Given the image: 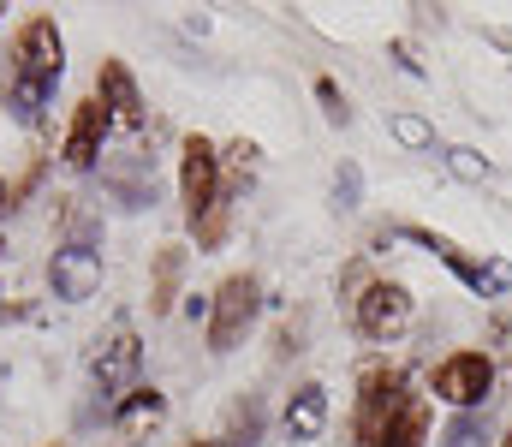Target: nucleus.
Wrapping results in <instances>:
<instances>
[{"mask_svg":"<svg viewBox=\"0 0 512 447\" xmlns=\"http://www.w3.org/2000/svg\"><path fill=\"white\" fill-rule=\"evenodd\" d=\"M512 287V263H483V293H507Z\"/></svg>","mask_w":512,"mask_h":447,"instance_id":"b1692460","label":"nucleus"},{"mask_svg":"<svg viewBox=\"0 0 512 447\" xmlns=\"http://www.w3.org/2000/svg\"><path fill=\"white\" fill-rule=\"evenodd\" d=\"M441 447H483V412H459L441 430Z\"/></svg>","mask_w":512,"mask_h":447,"instance_id":"f3484780","label":"nucleus"},{"mask_svg":"<svg viewBox=\"0 0 512 447\" xmlns=\"http://www.w3.org/2000/svg\"><path fill=\"white\" fill-rule=\"evenodd\" d=\"M423 436H429V406H423L417 394H405V406L393 412V424L382 430L376 447H423Z\"/></svg>","mask_w":512,"mask_h":447,"instance_id":"4468645a","label":"nucleus"},{"mask_svg":"<svg viewBox=\"0 0 512 447\" xmlns=\"http://www.w3.org/2000/svg\"><path fill=\"white\" fill-rule=\"evenodd\" d=\"M108 108H102V96H90V102H78V114H72V132H66V161L72 167H96V155H102V132H108Z\"/></svg>","mask_w":512,"mask_h":447,"instance_id":"1a4fd4ad","label":"nucleus"},{"mask_svg":"<svg viewBox=\"0 0 512 447\" xmlns=\"http://www.w3.org/2000/svg\"><path fill=\"white\" fill-rule=\"evenodd\" d=\"M322 424H328V388H322V382H304V388L286 400V430H292V442H316Z\"/></svg>","mask_w":512,"mask_h":447,"instance_id":"9b49d317","label":"nucleus"},{"mask_svg":"<svg viewBox=\"0 0 512 447\" xmlns=\"http://www.w3.org/2000/svg\"><path fill=\"white\" fill-rule=\"evenodd\" d=\"M0 197H6V191H0Z\"/></svg>","mask_w":512,"mask_h":447,"instance_id":"bb28decb","label":"nucleus"},{"mask_svg":"<svg viewBox=\"0 0 512 447\" xmlns=\"http://www.w3.org/2000/svg\"><path fill=\"white\" fill-rule=\"evenodd\" d=\"M102 108L120 120V126H143V96H137V78L126 72V60H102Z\"/></svg>","mask_w":512,"mask_h":447,"instance_id":"9d476101","label":"nucleus"},{"mask_svg":"<svg viewBox=\"0 0 512 447\" xmlns=\"http://www.w3.org/2000/svg\"><path fill=\"white\" fill-rule=\"evenodd\" d=\"M256 436H262V412L245 406V412H239V424H233V436H227V447H256Z\"/></svg>","mask_w":512,"mask_h":447,"instance_id":"4be33fe9","label":"nucleus"},{"mask_svg":"<svg viewBox=\"0 0 512 447\" xmlns=\"http://www.w3.org/2000/svg\"><path fill=\"white\" fill-rule=\"evenodd\" d=\"M334 197H340V209H358V197H364V173L346 161L340 167V179H334Z\"/></svg>","mask_w":512,"mask_h":447,"instance_id":"412c9836","label":"nucleus"},{"mask_svg":"<svg viewBox=\"0 0 512 447\" xmlns=\"http://www.w3.org/2000/svg\"><path fill=\"white\" fill-rule=\"evenodd\" d=\"M48 90H54V84H42V78H18V84H12V114H18V120H36L42 102H48Z\"/></svg>","mask_w":512,"mask_h":447,"instance_id":"dca6fc26","label":"nucleus"},{"mask_svg":"<svg viewBox=\"0 0 512 447\" xmlns=\"http://www.w3.org/2000/svg\"><path fill=\"white\" fill-rule=\"evenodd\" d=\"M179 191H185V221H191V227H197V221L221 203V155L209 149V138H185Z\"/></svg>","mask_w":512,"mask_h":447,"instance_id":"7ed1b4c3","label":"nucleus"},{"mask_svg":"<svg viewBox=\"0 0 512 447\" xmlns=\"http://www.w3.org/2000/svg\"><path fill=\"white\" fill-rule=\"evenodd\" d=\"M352 310H358V334L364 340H393L411 322V293L399 281H370L364 293L352 298Z\"/></svg>","mask_w":512,"mask_h":447,"instance_id":"39448f33","label":"nucleus"},{"mask_svg":"<svg viewBox=\"0 0 512 447\" xmlns=\"http://www.w3.org/2000/svg\"><path fill=\"white\" fill-rule=\"evenodd\" d=\"M256 304H262L256 275H233V281L215 293V310H209V346H215V352H233V346L245 340V328L256 322Z\"/></svg>","mask_w":512,"mask_h":447,"instance_id":"f03ea898","label":"nucleus"},{"mask_svg":"<svg viewBox=\"0 0 512 447\" xmlns=\"http://www.w3.org/2000/svg\"><path fill=\"white\" fill-rule=\"evenodd\" d=\"M489 388H495V364H489L483 352H453V358L435 370V394H441L447 406H459V412H477V406L489 400Z\"/></svg>","mask_w":512,"mask_h":447,"instance_id":"20e7f679","label":"nucleus"},{"mask_svg":"<svg viewBox=\"0 0 512 447\" xmlns=\"http://www.w3.org/2000/svg\"><path fill=\"white\" fill-rule=\"evenodd\" d=\"M405 406V376L399 370H387V364H370L364 370V394H358V418H352V430H358V442L376 447L382 442V430L393 424V412Z\"/></svg>","mask_w":512,"mask_h":447,"instance_id":"f257e3e1","label":"nucleus"},{"mask_svg":"<svg viewBox=\"0 0 512 447\" xmlns=\"http://www.w3.org/2000/svg\"><path fill=\"white\" fill-rule=\"evenodd\" d=\"M447 167L459 173V179H489V155H477V149H447Z\"/></svg>","mask_w":512,"mask_h":447,"instance_id":"6ab92c4d","label":"nucleus"},{"mask_svg":"<svg viewBox=\"0 0 512 447\" xmlns=\"http://www.w3.org/2000/svg\"><path fill=\"white\" fill-rule=\"evenodd\" d=\"M316 96H322L328 120H346V96H340V84H334V78H316Z\"/></svg>","mask_w":512,"mask_h":447,"instance_id":"5701e85b","label":"nucleus"},{"mask_svg":"<svg viewBox=\"0 0 512 447\" xmlns=\"http://www.w3.org/2000/svg\"><path fill=\"white\" fill-rule=\"evenodd\" d=\"M221 239H227V197H221V203H215V209L197 221V245H203V251H215Z\"/></svg>","mask_w":512,"mask_h":447,"instance_id":"aec40b11","label":"nucleus"},{"mask_svg":"<svg viewBox=\"0 0 512 447\" xmlns=\"http://www.w3.org/2000/svg\"><path fill=\"white\" fill-rule=\"evenodd\" d=\"M102 179L114 185V197H120L126 209H143V203H149V191H155L149 155H126V161H108V167H102Z\"/></svg>","mask_w":512,"mask_h":447,"instance_id":"f8f14e48","label":"nucleus"},{"mask_svg":"<svg viewBox=\"0 0 512 447\" xmlns=\"http://www.w3.org/2000/svg\"><path fill=\"white\" fill-rule=\"evenodd\" d=\"M393 138L405 149H435V126L417 120V114H393Z\"/></svg>","mask_w":512,"mask_h":447,"instance_id":"a211bd4d","label":"nucleus"},{"mask_svg":"<svg viewBox=\"0 0 512 447\" xmlns=\"http://www.w3.org/2000/svg\"><path fill=\"white\" fill-rule=\"evenodd\" d=\"M179 269H185V251H161L155 257V293H149V310H173V298H179Z\"/></svg>","mask_w":512,"mask_h":447,"instance_id":"2eb2a0df","label":"nucleus"},{"mask_svg":"<svg viewBox=\"0 0 512 447\" xmlns=\"http://www.w3.org/2000/svg\"><path fill=\"white\" fill-rule=\"evenodd\" d=\"M185 447H221V442H185Z\"/></svg>","mask_w":512,"mask_h":447,"instance_id":"393cba45","label":"nucleus"},{"mask_svg":"<svg viewBox=\"0 0 512 447\" xmlns=\"http://www.w3.org/2000/svg\"><path fill=\"white\" fill-rule=\"evenodd\" d=\"M161 418H167V394H155V388H131V394H120L114 424H120L126 436H149Z\"/></svg>","mask_w":512,"mask_h":447,"instance_id":"ddd939ff","label":"nucleus"},{"mask_svg":"<svg viewBox=\"0 0 512 447\" xmlns=\"http://www.w3.org/2000/svg\"><path fill=\"white\" fill-rule=\"evenodd\" d=\"M137 358H143L137 334H131V328H114L108 340H96L90 370H96V382H102V388H126L131 376H137Z\"/></svg>","mask_w":512,"mask_h":447,"instance_id":"6e6552de","label":"nucleus"},{"mask_svg":"<svg viewBox=\"0 0 512 447\" xmlns=\"http://www.w3.org/2000/svg\"><path fill=\"white\" fill-rule=\"evenodd\" d=\"M501 447H512V430H507V442H501Z\"/></svg>","mask_w":512,"mask_h":447,"instance_id":"a878e982","label":"nucleus"},{"mask_svg":"<svg viewBox=\"0 0 512 447\" xmlns=\"http://www.w3.org/2000/svg\"><path fill=\"white\" fill-rule=\"evenodd\" d=\"M48 281H54V298H90L102 287V257L90 251V245H66V251H54V269H48Z\"/></svg>","mask_w":512,"mask_h":447,"instance_id":"0eeeda50","label":"nucleus"},{"mask_svg":"<svg viewBox=\"0 0 512 447\" xmlns=\"http://www.w3.org/2000/svg\"><path fill=\"white\" fill-rule=\"evenodd\" d=\"M60 66H66V48H60L54 18H30V24L18 30V78H42V84H54Z\"/></svg>","mask_w":512,"mask_h":447,"instance_id":"423d86ee","label":"nucleus"}]
</instances>
